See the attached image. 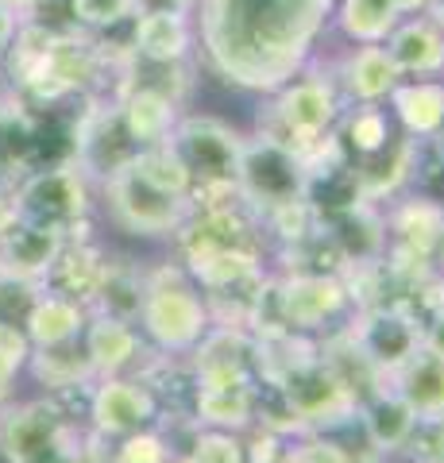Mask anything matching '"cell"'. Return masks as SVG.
Listing matches in <instances>:
<instances>
[{
	"label": "cell",
	"mask_w": 444,
	"mask_h": 463,
	"mask_svg": "<svg viewBox=\"0 0 444 463\" xmlns=\"http://www.w3.org/2000/svg\"><path fill=\"white\" fill-rule=\"evenodd\" d=\"M333 0H202L213 70L243 90H279L306 62Z\"/></svg>",
	"instance_id": "1"
},
{
	"label": "cell",
	"mask_w": 444,
	"mask_h": 463,
	"mask_svg": "<svg viewBox=\"0 0 444 463\" xmlns=\"http://www.w3.org/2000/svg\"><path fill=\"white\" fill-rule=\"evenodd\" d=\"M0 456L8 463H109L54 398L0 410Z\"/></svg>",
	"instance_id": "2"
},
{
	"label": "cell",
	"mask_w": 444,
	"mask_h": 463,
	"mask_svg": "<svg viewBox=\"0 0 444 463\" xmlns=\"http://www.w3.org/2000/svg\"><path fill=\"white\" fill-rule=\"evenodd\" d=\"M170 151L190 170V209L240 205L236 166L243 151V136L217 116H185L166 136Z\"/></svg>",
	"instance_id": "3"
},
{
	"label": "cell",
	"mask_w": 444,
	"mask_h": 463,
	"mask_svg": "<svg viewBox=\"0 0 444 463\" xmlns=\"http://www.w3.org/2000/svg\"><path fill=\"white\" fill-rule=\"evenodd\" d=\"M139 325L147 332V340L155 347H163L166 355H190L194 344L205 336L213 317H209L202 289L194 282V274L182 263H163L147 270Z\"/></svg>",
	"instance_id": "4"
},
{
	"label": "cell",
	"mask_w": 444,
	"mask_h": 463,
	"mask_svg": "<svg viewBox=\"0 0 444 463\" xmlns=\"http://www.w3.org/2000/svg\"><path fill=\"white\" fill-rule=\"evenodd\" d=\"M306 185H309V166L294 147H286V143L270 139L263 132L255 139H243L236 190L243 205L260 216V224L270 213L306 201Z\"/></svg>",
	"instance_id": "5"
},
{
	"label": "cell",
	"mask_w": 444,
	"mask_h": 463,
	"mask_svg": "<svg viewBox=\"0 0 444 463\" xmlns=\"http://www.w3.org/2000/svg\"><path fill=\"white\" fill-rule=\"evenodd\" d=\"M286 405V413L294 417L298 432H333L340 425L355 421L360 413V398L352 394V386L325 364L321 352H313L302 364H294L282 379L267 383Z\"/></svg>",
	"instance_id": "6"
},
{
	"label": "cell",
	"mask_w": 444,
	"mask_h": 463,
	"mask_svg": "<svg viewBox=\"0 0 444 463\" xmlns=\"http://www.w3.org/2000/svg\"><path fill=\"white\" fill-rule=\"evenodd\" d=\"M12 213L16 221L74 236L90 216V182L74 158L32 170L20 185H12Z\"/></svg>",
	"instance_id": "7"
},
{
	"label": "cell",
	"mask_w": 444,
	"mask_h": 463,
	"mask_svg": "<svg viewBox=\"0 0 444 463\" xmlns=\"http://www.w3.org/2000/svg\"><path fill=\"white\" fill-rule=\"evenodd\" d=\"M279 100L270 109V120L260 128L263 136L294 147L302 158L325 143V136L333 132V124L340 120V100L336 90L325 78H306L294 85H279Z\"/></svg>",
	"instance_id": "8"
},
{
	"label": "cell",
	"mask_w": 444,
	"mask_h": 463,
	"mask_svg": "<svg viewBox=\"0 0 444 463\" xmlns=\"http://www.w3.org/2000/svg\"><path fill=\"white\" fill-rule=\"evenodd\" d=\"M105 197L112 221L132 236H175L185 213H190V197L155 185L132 163L105 178Z\"/></svg>",
	"instance_id": "9"
},
{
	"label": "cell",
	"mask_w": 444,
	"mask_h": 463,
	"mask_svg": "<svg viewBox=\"0 0 444 463\" xmlns=\"http://www.w3.org/2000/svg\"><path fill=\"white\" fill-rule=\"evenodd\" d=\"M386 221V263L433 274L444 263V205L437 197H410L383 216Z\"/></svg>",
	"instance_id": "10"
},
{
	"label": "cell",
	"mask_w": 444,
	"mask_h": 463,
	"mask_svg": "<svg viewBox=\"0 0 444 463\" xmlns=\"http://www.w3.org/2000/svg\"><path fill=\"white\" fill-rule=\"evenodd\" d=\"M270 286L286 332H321L352 309V286L336 270H290Z\"/></svg>",
	"instance_id": "11"
},
{
	"label": "cell",
	"mask_w": 444,
	"mask_h": 463,
	"mask_svg": "<svg viewBox=\"0 0 444 463\" xmlns=\"http://www.w3.org/2000/svg\"><path fill=\"white\" fill-rule=\"evenodd\" d=\"M175 243L185 267L221 251L263 255V224L243 201L240 205H217V209H190L175 232Z\"/></svg>",
	"instance_id": "12"
},
{
	"label": "cell",
	"mask_w": 444,
	"mask_h": 463,
	"mask_svg": "<svg viewBox=\"0 0 444 463\" xmlns=\"http://www.w3.org/2000/svg\"><path fill=\"white\" fill-rule=\"evenodd\" d=\"M344 332H348L355 352L364 355V364L375 371L383 383L391 379L410 355L421 352V321L406 309H394V306L355 309V317Z\"/></svg>",
	"instance_id": "13"
},
{
	"label": "cell",
	"mask_w": 444,
	"mask_h": 463,
	"mask_svg": "<svg viewBox=\"0 0 444 463\" xmlns=\"http://www.w3.org/2000/svg\"><path fill=\"white\" fill-rule=\"evenodd\" d=\"M90 417L97 437H128V432L151 429V421L159 417V398L139 379L105 374L90 394Z\"/></svg>",
	"instance_id": "14"
},
{
	"label": "cell",
	"mask_w": 444,
	"mask_h": 463,
	"mask_svg": "<svg viewBox=\"0 0 444 463\" xmlns=\"http://www.w3.org/2000/svg\"><path fill=\"white\" fill-rule=\"evenodd\" d=\"M321 228L344 267H367L386 255V221L375 201H355V205L328 213L321 216Z\"/></svg>",
	"instance_id": "15"
},
{
	"label": "cell",
	"mask_w": 444,
	"mask_h": 463,
	"mask_svg": "<svg viewBox=\"0 0 444 463\" xmlns=\"http://www.w3.org/2000/svg\"><path fill=\"white\" fill-rule=\"evenodd\" d=\"M194 417L205 429H248L260 417V379H194Z\"/></svg>",
	"instance_id": "16"
},
{
	"label": "cell",
	"mask_w": 444,
	"mask_h": 463,
	"mask_svg": "<svg viewBox=\"0 0 444 463\" xmlns=\"http://www.w3.org/2000/svg\"><path fill=\"white\" fill-rule=\"evenodd\" d=\"M194 379H260L255 374V332L240 325H209L194 344Z\"/></svg>",
	"instance_id": "17"
},
{
	"label": "cell",
	"mask_w": 444,
	"mask_h": 463,
	"mask_svg": "<svg viewBox=\"0 0 444 463\" xmlns=\"http://www.w3.org/2000/svg\"><path fill=\"white\" fill-rule=\"evenodd\" d=\"M66 240L70 236H62V232H54V228H39V224H27V221L12 216V221L0 228V270L43 282V274L51 270L54 255L62 251Z\"/></svg>",
	"instance_id": "18"
},
{
	"label": "cell",
	"mask_w": 444,
	"mask_h": 463,
	"mask_svg": "<svg viewBox=\"0 0 444 463\" xmlns=\"http://www.w3.org/2000/svg\"><path fill=\"white\" fill-rule=\"evenodd\" d=\"M355 421H360L364 440L375 448V452H402L413 425H418V413L383 383L379 390H371V394L360 402Z\"/></svg>",
	"instance_id": "19"
},
{
	"label": "cell",
	"mask_w": 444,
	"mask_h": 463,
	"mask_svg": "<svg viewBox=\"0 0 444 463\" xmlns=\"http://www.w3.org/2000/svg\"><path fill=\"white\" fill-rule=\"evenodd\" d=\"M101 270H105L101 248L90 243V240H81V236L78 240L70 236L62 243V251L54 255L51 270L43 274V289L62 294V298H74V301H81V306L90 309V298H93L97 282H101Z\"/></svg>",
	"instance_id": "20"
},
{
	"label": "cell",
	"mask_w": 444,
	"mask_h": 463,
	"mask_svg": "<svg viewBox=\"0 0 444 463\" xmlns=\"http://www.w3.org/2000/svg\"><path fill=\"white\" fill-rule=\"evenodd\" d=\"M81 347L93 364V374H101V379L128 371L139 359V336L132 321H117V317H101V313H93L85 321Z\"/></svg>",
	"instance_id": "21"
},
{
	"label": "cell",
	"mask_w": 444,
	"mask_h": 463,
	"mask_svg": "<svg viewBox=\"0 0 444 463\" xmlns=\"http://www.w3.org/2000/svg\"><path fill=\"white\" fill-rule=\"evenodd\" d=\"M117 109H120L128 136L139 143V151L155 147V143H166V136L178 124V105L155 90H120Z\"/></svg>",
	"instance_id": "22"
},
{
	"label": "cell",
	"mask_w": 444,
	"mask_h": 463,
	"mask_svg": "<svg viewBox=\"0 0 444 463\" xmlns=\"http://www.w3.org/2000/svg\"><path fill=\"white\" fill-rule=\"evenodd\" d=\"M143 289H147V270H139L132 259H105V270L90 298V309L136 325L139 306H143Z\"/></svg>",
	"instance_id": "23"
},
{
	"label": "cell",
	"mask_w": 444,
	"mask_h": 463,
	"mask_svg": "<svg viewBox=\"0 0 444 463\" xmlns=\"http://www.w3.org/2000/svg\"><path fill=\"white\" fill-rule=\"evenodd\" d=\"M132 51L143 62H182L190 54V24L182 12H139L132 16Z\"/></svg>",
	"instance_id": "24"
},
{
	"label": "cell",
	"mask_w": 444,
	"mask_h": 463,
	"mask_svg": "<svg viewBox=\"0 0 444 463\" xmlns=\"http://www.w3.org/2000/svg\"><path fill=\"white\" fill-rule=\"evenodd\" d=\"M386 54L398 74H433L444 66V32L437 20H410L386 35Z\"/></svg>",
	"instance_id": "25"
},
{
	"label": "cell",
	"mask_w": 444,
	"mask_h": 463,
	"mask_svg": "<svg viewBox=\"0 0 444 463\" xmlns=\"http://www.w3.org/2000/svg\"><path fill=\"white\" fill-rule=\"evenodd\" d=\"M85 321H90V309H85L81 301L43 289L35 298L32 313H27L24 332H27V340H32V347H47V344L78 340L85 332Z\"/></svg>",
	"instance_id": "26"
},
{
	"label": "cell",
	"mask_w": 444,
	"mask_h": 463,
	"mask_svg": "<svg viewBox=\"0 0 444 463\" xmlns=\"http://www.w3.org/2000/svg\"><path fill=\"white\" fill-rule=\"evenodd\" d=\"M386 386H391L418 417L444 413V359H433L425 352L410 355L406 364L386 379Z\"/></svg>",
	"instance_id": "27"
},
{
	"label": "cell",
	"mask_w": 444,
	"mask_h": 463,
	"mask_svg": "<svg viewBox=\"0 0 444 463\" xmlns=\"http://www.w3.org/2000/svg\"><path fill=\"white\" fill-rule=\"evenodd\" d=\"M402 81L394 58L386 54V47L379 43H364L348 62H344V90H348L360 105H379L394 93V85Z\"/></svg>",
	"instance_id": "28"
},
{
	"label": "cell",
	"mask_w": 444,
	"mask_h": 463,
	"mask_svg": "<svg viewBox=\"0 0 444 463\" xmlns=\"http://www.w3.org/2000/svg\"><path fill=\"white\" fill-rule=\"evenodd\" d=\"M398 124L413 139H433L444 128V85L440 81H398L391 93Z\"/></svg>",
	"instance_id": "29"
},
{
	"label": "cell",
	"mask_w": 444,
	"mask_h": 463,
	"mask_svg": "<svg viewBox=\"0 0 444 463\" xmlns=\"http://www.w3.org/2000/svg\"><path fill=\"white\" fill-rule=\"evenodd\" d=\"M32 364L35 379L51 390H78L93 379V364L81 347V336L78 340H66V344H47V347H32L27 355Z\"/></svg>",
	"instance_id": "30"
},
{
	"label": "cell",
	"mask_w": 444,
	"mask_h": 463,
	"mask_svg": "<svg viewBox=\"0 0 444 463\" xmlns=\"http://www.w3.org/2000/svg\"><path fill=\"white\" fill-rule=\"evenodd\" d=\"M391 120L379 105H360L352 109L348 116L340 120V132H336V143L340 151L348 158H364V155H375L391 143Z\"/></svg>",
	"instance_id": "31"
},
{
	"label": "cell",
	"mask_w": 444,
	"mask_h": 463,
	"mask_svg": "<svg viewBox=\"0 0 444 463\" xmlns=\"http://www.w3.org/2000/svg\"><path fill=\"white\" fill-rule=\"evenodd\" d=\"M398 16L402 12L394 8V0H344L340 5V27L355 43H383L398 27Z\"/></svg>",
	"instance_id": "32"
},
{
	"label": "cell",
	"mask_w": 444,
	"mask_h": 463,
	"mask_svg": "<svg viewBox=\"0 0 444 463\" xmlns=\"http://www.w3.org/2000/svg\"><path fill=\"white\" fill-rule=\"evenodd\" d=\"M24 27H35L43 35H78L85 27L78 24L74 0H24V8L16 12Z\"/></svg>",
	"instance_id": "33"
},
{
	"label": "cell",
	"mask_w": 444,
	"mask_h": 463,
	"mask_svg": "<svg viewBox=\"0 0 444 463\" xmlns=\"http://www.w3.org/2000/svg\"><path fill=\"white\" fill-rule=\"evenodd\" d=\"M39 294H43V282L20 279V274L0 270V321L24 328L27 313H32V306H35Z\"/></svg>",
	"instance_id": "34"
},
{
	"label": "cell",
	"mask_w": 444,
	"mask_h": 463,
	"mask_svg": "<svg viewBox=\"0 0 444 463\" xmlns=\"http://www.w3.org/2000/svg\"><path fill=\"white\" fill-rule=\"evenodd\" d=\"M190 463H248V452L236 432H224V429H205L197 432L194 444H190Z\"/></svg>",
	"instance_id": "35"
},
{
	"label": "cell",
	"mask_w": 444,
	"mask_h": 463,
	"mask_svg": "<svg viewBox=\"0 0 444 463\" xmlns=\"http://www.w3.org/2000/svg\"><path fill=\"white\" fill-rule=\"evenodd\" d=\"M109 463H170V448L159 432L139 429V432L120 437L117 456H109Z\"/></svg>",
	"instance_id": "36"
},
{
	"label": "cell",
	"mask_w": 444,
	"mask_h": 463,
	"mask_svg": "<svg viewBox=\"0 0 444 463\" xmlns=\"http://www.w3.org/2000/svg\"><path fill=\"white\" fill-rule=\"evenodd\" d=\"M406 452L413 463H444V413L437 417H418Z\"/></svg>",
	"instance_id": "37"
},
{
	"label": "cell",
	"mask_w": 444,
	"mask_h": 463,
	"mask_svg": "<svg viewBox=\"0 0 444 463\" xmlns=\"http://www.w3.org/2000/svg\"><path fill=\"white\" fill-rule=\"evenodd\" d=\"M279 463H355L352 452L344 444H336L333 437H309L302 444L282 448Z\"/></svg>",
	"instance_id": "38"
},
{
	"label": "cell",
	"mask_w": 444,
	"mask_h": 463,
	"mask_svg": "<svg viewBox=\"0 0 444 463\" xmlns=\"http://www.w3.org/2000/svg\"><path fill=\"white\" fill-rule=\"evenodd\" d=\"M74 8L85 32H105V27L132 20V0H74Z\"/></svg>",
	"instance_id": "39"
},
{
	"label": "cell",
	"mask_w": 444,
	"mask_h": 463,
	"mask_svg": "<svg viewBox=\"0 0 444 463\" xmlns=\"http://www.w3.org/2000/svg\"><path fill=\"white\" fill-rule=\"evenodd\" d=\"M27 355H32V340H27V332L0 321V383L8 386L12 379H16V374L27 367Z\"/></svg>",
	"instance_id": "40"
},
{
	"label": "cell",
	"mask_w": 444,
	"mask_h": 463,
	"mask_svg": "<svg viewBox=\"0 0 444 463\" xmlns=\"http://www.w3.org/2000/svg\"><path fill=\"white\" fill-rule=\"evenodd\" d=\"M421 352L433 359H444V306L421 317Z\"/></svg>",
	"instance_id": "41"
},
{
	"label": "cell",
	"mask_w": 444,
	"mask_h": 463,
	"mask_svg": "<svg viewBox=\"0 0 444 463\" xmlns=\"http://www.w3.org/2000/svg\"><path fill=\"white\" fill-rule=\"evenodd\" d=\"M16 32H20L16 8L0 5V62H5V54H8V47H12V39H16Z\"/></svg>",
	"instance_id": "42"
},
{
	"label": "cell",
	"mask_w": 444,
	"mask_h": 463,
	"mask_svg": "<svg viewBox=\"0 0 444 463\" xmlns=\"http://www.w3.org/2000/svg\"><path fill=\"white\" fill-rule=\"evenodd\" d=\"M194 0H132V16H139V12H190Z\"/></svg>",
	"instance_id": "43"
},
{
	"label": "cell",
	"mask_w": 444,
	"mask_h": 463,
	"mask_svg": "<svg viewBox=\"0 0 444 463\" xmlns=\"http://www.w3.org/2000/svg\"><path fill=\"white\" fill-rule=\"evenodd\" d=\"M398 12H418V8H429V0H394Z\"/></svg>",
	"instance_id": "44"
},
{
	"label": "cell",
	"mask_w": 444,
	"mask_h": 463,
	"mask_svg": "<svg viewBox=\"0 0 444 463\" xmlns=\"http://www.w3.org/2000/svg\"><path fill=\"white\" fill-rule=\"evenodd\" d=\"M429 8H433V20L444 27V0H429Z\"/></svg>",
	"instance_id": "45"
},
{
	"label": "cell",
	"mask_w": 444,
	"mask_h": 463,
	"mask_svg": "<svg viewBox=\"0 0 444 463\" xmlns=\"http://www.w3.org/2000/svg\"><path fill=\"white\" fill-rule=\"evenodd\" d=\"M437 306H444V274L437 279Z\"/></svg>",
	"instance_id": "46"
},
{
	"label": "cell",
	"mask_w": 444,
	"mask_h": 463,
	"mask_svg": "<svg viewBox=\"0 0 444 463\" xmlns=\"http://www.w3.org/2000/svg\"><path fill=\"white\" fill-rule=\"evenodd\" d=\"M5 405H8V386L0 383V410H5Z\"/></svg>",
	"instance_id": "47"
},
{
	"label": "cell",
	"mask_w": 444,
	"mask_h": 463,
	"mask_svg": "<svg viewBox=\"0 0 444 463\" xmlns=\"http://www.w3.org/2000/svg\"><path fill=\"white\" fill-rule=\"evenodd\" d=\"M0 5H8V8H16V12H20V8H24V0H0Z\"/></svg>",
	"instance_id": "48"
},
{
	"label": "cell",
	"mask_w": 444,
	"mask_h": 463,
	"mask_svg": "<svg viewBox=\"0 0 444 463\" xmlns=\"http://www.w3.org/2000/svg\"><path fill=\"white\" fill-rule=\"evenodd\" d=\"M440 70H444V66H440Z\"/></svg>",
	"instance_id": "49"
}]
</instances>
